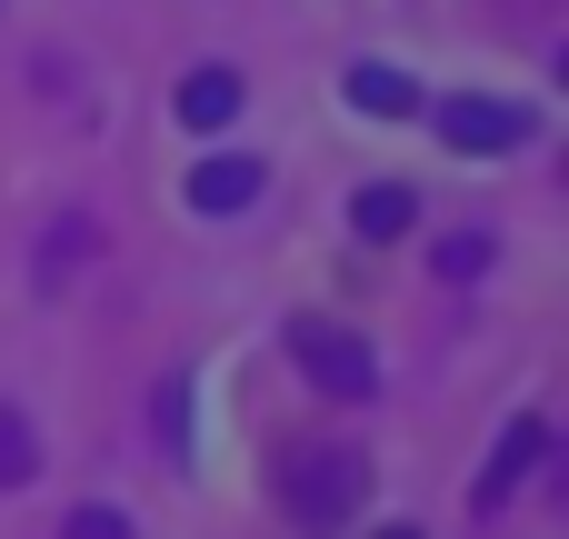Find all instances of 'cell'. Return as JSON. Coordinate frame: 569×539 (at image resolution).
Masks as SVG:
<instances>
[{
    "mask_svg": "<svg viewBox=\"0 0 569 539\" xmlns=\"http://www.w3.org/2000/svg\"><path fill=\"white\" fill-rule=\"evenodd\" d=\"M70 539H130V520H120V510H90V500H80V510H70Z\"/></svg>",
    "mask_w": 569,
    "mask_h": 539,
    "instance_id": "cell-11",
    "label": "cell"
},
{
    "mask_svg": "<svg viewBox=\"0 0 569 539\" xmlns=\"http://www.w3.org/2000/svg\"><path fill=\"white\" fill-rule=\"evenodd\" d=\"M440 140H450L460 160H500V150L530 140V110H520V100H440Z\"/></svg>",
    "mask_w": 569,
    "mask_h": 539,
    "instance_id": "cell-3",
    "label": "cell"
},
{
    "mask_svg": "<svg viewBox=\"0 0 569 539\" xmlns=\"http://www.w3.org/2000/svg\"><path fill=\"white\" fill-rule=\"evenodd\" d=\"M160 430H170V450H180V440H190V400H180V380H170V390H160Z\"/></svg>",
    "mask_w": 569,
    "mask_h": 539,
    "instance_id": "cell-12",
    "label": "cell"
},
{
    "mask_svg": "<svg viewBox=\"0 0 569 539\" xmlns=\"http://www.w3.org/2000/svg\"><path fill=\"white\" fill-rule=\"evenodd\" d=\"M30 480H40V440L20 410H0V490H30Z\"/></svg>",
    "mask_w": 569,
    "mask_h": 539,
    "instance_id": "cell-9",
    "label": "cell"
},
{
    "mask_svg": "<svg viewBox=\"0 0 569 539\" xmlns=\"http://www.w3.org/2000/svg\"><path fill=\"white\" fill-rule=\"evenodd\" d=\"M240 120V70H190L180 80V130H230Z\"/></svg>",
    "mask_w": 569,
    "mask_h": 539,
    "instance_id": "cell-7",
    "label": "cell"
},
{
    "mask_svg": "<svg viewBox=\"0 0 569 539\" xmlns=\"http://www.w3.org/2000/svg\"><path fill=\"white\" fill-rule=\"evenodd\" d=\"M540 460H550V430H540V420H510V440H500V450H490V470L470 480V510L490 520V510H500V500H510V490H520Z\"/></svg>",
    "mask_w": 569,
    "mask_h": 539,
    "instance_id": "cell-4",
    "label": "cell"
},
{
    "mask_svg": "<svg viewBox=\"0 0 569 539\" xmlns=\"http://www.w3.org/2000/svg\"><path fill=\"white\" fill-rule=\"evenodd\" d=\"M260 190H270V170H260V160H240V150H220V160H200V170H190V210H210V220H240Z\"/></svg>",
    "mask_w": 569,
    "mask_h": 539,
    "instance_id": "cell-5",
    "label": "cell"
},
{
    "mask_svg": "<svg viewBox=\"0 0 569 539\" xmlns=\"http://www.w3.org/2000/svg\"><path fill=\"white\" fill-rule=\"evenodd\" d=\"M480 270H490V240H480V230L440 240V280H480Z\"/></svg>",
    "mask_w": 569,
    "mask_h": 539,
    "instance_id": "cell-10",
    "label": "cell"
},
{
    "mask_svg": "<svg viewBox=\"0 0 569 539\" xmlns=\"http://www.w3.org/2000/svg\"><path fill=\"white\" fill-rule=\"evenodd\" d=\"M290 360L330 390V400H370L380 390V360H370V340L360 330H330V320H290Z\"/></svg>",
    "mask_w": 569,
    "mask_h": 539,
    "instance_id": "cell-2",
    "label": "cell"
},
{
    "mask_svg": "<svg viewBox=\"0 0 569 539\" xmlns=\"http://www.w3.org/2000/svg\"><path fill=\"white\" fill-rule=\"evenodd\" d=\"M350 100H360V110H380V120H420V110H430V90H420L410 70H380V60H360V70H350Z\"/></svg>",
    "mask_w": 569,
    "mask_h": 539,
    "instance_id": "cell-6",
    "label": "cell"
},
{
    "mask_svg": "<svg viewBox=\"0 0 569 539\" xmlns=\"http://www.w3.org/2000/svg\"><path fill=\"white\" fill-rule=\"evenodd\" d=\"M350 220H360V240H400V230L420 220V200H410L400 180H370V190L350 200Z\"/></svg>",
    "mask_w": 569,
    "mask_h": 539,
    "instance_id": "cell-8",
    "label": "cell"
},
{
    "mask_svg": "<svg viewBox=\"0 0 569 539\" xmlns=\"http://www.w3.org/2000/svg\"><path fill=\"white\" fill-rule=\"evenodd\" d=\"M360 500H370L360 450H290V460H280V510H290L300 530H340Z\"/></svg>",
    "mask_w": 569,
    "mask_h": 539,
    "instance_id": "cell-1",
    "label": "cell"
}]
</instances>
